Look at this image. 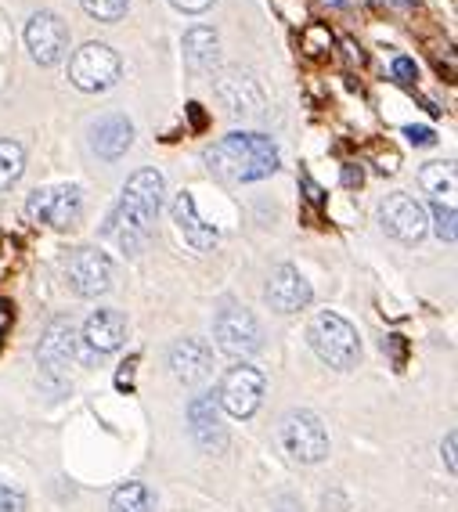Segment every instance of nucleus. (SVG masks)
Here are the masks:
<instances>
[{"mask_svg": "<svg viewBox=\"0 0 458 512\" xmlns=\"http://www.w3.org/2000/svg\"><path fill=\"white\" fill-rule=\"evenodd\" d=\"M26 47L37 65H55L69 47V29L55 11H40L26 26Z\"/></svg>", "mask_w": 458, "mask_h": 512, "instance_id": "11", "label": "nucleus"}, {"mask_svg": "<svg viewBox=\"0 0 458 512\" xmlns=\"http://www.w3.org/2000/svg\"><path fill=\"white\" fill-rule=\"evenodd\" d=\"M220 47H217V33L206 26H195L184 33V62L195 76H210L217 69Z\"/></svg>", "mask_w": 458, "mask_h": 512, "instance_id": "19", "label": "nucleus"}, {"mask_svg": "<svg viewBox=\"0 0 458 512\" xmlns=\"http://www.w3.org/2000/svg\"><path fill=\"white\" fill-rule=\"evenodd\" d=\"M282 444L296 462H321L329 455V433L314 412H289L282 422Z\"/></svg>", "mask_w": 458, "mask_h": 512, "instance_id": "7", "label": "nucleus"}, {"mask_svg": "<svg viewBox=\"0 0 458 512\" xmlns=\"http://www.w3.org/2000/svg\"><path fill=\"white\" fill-rule=\"evenodd\" d=\"M267 303H271L278 314H296L311 303V285H307V278H303L296 267L282 264L267 278Z\"/></svg>", "mask_w": 458, "mask_h": 512, "instance_id": "14", "label": "nucleus"}, {"mask_svg": "<svg viewBox=\"0 0 458 512\" xmlns=\"http://www.w3.org/2000/svg\"><path fill=\"white\" fill-rule=\"evenodd\" d=\"M455 444H458V437H455V433H448V440H444V462H448V469H451V473H458V462H455Z\"/></svg>", "mask_w": 458, "mask_h": 512, "instance_id": "30", "label": "nucleus"}, {"mask_svg": "<svg viewBox=\"0 0 458 512\" xmlns=\"http://www.w3.org/2000/svg\"><path fill=\"white\" fill-rule=\"evenodd\" d=\"M206 166L220 181H264L278 170V148L264 134H228L206 152Z\"/></svg>", "mask_w": 458, "mask_h": 512, "instance_id": "2", "label": "nucleus"}, {"mask_svg": "<svg viewBox=\"0 0 458 512\" xmlns=\"http://www.w3.org/2000/svg\"><path fill=\"white\" fill-rule=\"evenodd\" d=\"M76 357V329L69 318H58L47 325L44 339H40L37 347V361L40 368H44L47 379H55V383H62L65 375H69V361Z\"/></svg>", "mask_w": 458, "mask_h": 512, "instance_id": "10", "label": "nucleus"}, {"mask_svg": "<svg viewBox=\"0 0 458 512\" xmlns=\"http://www.w3.org/2000/svg\"><path fill=\"white\" fill-rule=\"evenodd\" d=\"M120 55L109 44H83L73 58H69V80L87 94L109 91L120 83Z\"/></svg>", "mask_w": 458, "mask_h": 512, "instance_id": "4", "label": "nucleus"}, {"mask_svg": "<svg viewBox=\"0 0 458 512\" xmlns=\"http://www.w3.org/2000/svg\"><path fill=\"white\" fill-rule=\"evenodd\" d=\"M264 401V375L253 365H235L224 379H220L217 404L235 419H249Z\"/></svg>", "mask_w": 458, "mask_h": 512, "instance_id": "6", "label": "nucleus"}, {"mask_svg": "<svg viewBox=\"0 0 458 512\" xmlns=\"http://www.w3.org/2000/svg\"><path fill=\"white\" fill-rule=\"evenodd\" d=\"M394 76H397L401 83H412L415 76H419V69H415L412 58H394Z\"/></svg>", "mask_w": 458, "mask_h": 512, "instance_id": "27", "label": "nucleus"}, {"mask_svg": "<svg viewBox=\"0 0 458 512\" xmlns=\"http://www.w3.org/2000/svg\"><path fill=\"white\" fill-rule=\"evenodd\" d=\"M404 134H408V141H412V145H433V141H437L430 127H408Z\"/></svg>", "mask_w": 458, "mask_h": 512, "instance_id": "29", "label": "nucleus"}, {"mask_svg": "<svg viewBox=\"0 0 458 512\" xmlns=\"http://www.w3.org/2000/svg\"><path fill=\"white\" fill-rule=\"evenodd\" d=\"M159 206H163V174L159 170H138L123 188V199L112 210L105 235L116 238L120 249H127V253H138L152 235V220H156Z\"/></svg>", "mask_w": 458, "mask_h": 512, "instance_id": "1", "label": "nucleus"}, {"mask_svg": "<svg viewBox=\"0 0 458 512\" xmlns=\"http://www.w3.org/2000/svg\"><path fill=\"white\" fill-rule=\"evenodd\" d=\"M65 275L76 296H101L112 285V260L101 249H76Z\"/></svg>", "mask_w": 458, "mask_h": 512, "instance_id": "12", "label": "nucleus"}, {"mask_svg": "<svg viewBox=\"0 0 458 512\" xmlns=\"http://www.w3.org/2000/svg\"><path fill=\"white\" fill-rule=\"evenodd\" d=\"M422 188L433 195V202H440L444 195L455 192V166L451 163H426L419 174Z\"/></svg>", "mask_w": 458, "mask_h": 512, "instance_id": "21", "label": "nucleus"}, {"mask_svg": "<svg viewBox=\"0 0 458 512\" xmlns=\"http://www.w3.org/2000/svg\"><path fill=\"white\" fill-rule=\"evenodd\" d=\"M213 336H217V347L231 357H249L260 350V325L242 307H224L213 321Z\"/></svg>", "mask_w": 458, "mask_h": 512, "instance_id": "8", "label": "nucleus"}, {"mask_svg": "<svg viewBox=\"0 0 458 512\" xmlns=\"http://www.w3.org/2000/svg\"><path fill=\"white\" fill-rule=\"evenodd\" d=\"M83 347L91 350V354H112V350L123 347V339H127V318L120 311H94L83 325Z\"/></svg>", "mask_w": 458, "mask_h": 512, "instance_id": "15", "label": "nucleus"}, {"mask_svg": "<svg viewBox=\"0 0 458 512\" xmlns=\"http://www.w3.org/2000/svg\"><path fill=\"white\" fill-rule=\"evenodd\" d=\"M83 213V199L76 184H55V188H37L26 202V217L33 224H47V228H73Z\"/></svg>", "mask_w": 458, "mask_h": 512, "instance_id": "5", "label": "nucleus"}, {"mask_svg": "<svg viewBox=\"0 0 458 512\" xmlns=\"http://www.w3.org/2000/svg\"><path fill=\"white\" fill-rule=\"evenodd\" d=\"M433 220H437V235L444 242H455V206H444V202H433Z\"/></svg>", "mask_w": 458, "mask_h": 512, "instance_id": "25", "label": "nucleus"}, {"mask_svg": "<svg viewBox=\"0 0 458 512\" xmlns=\"http://www.w3.org/2000/svg\"><path fill=\"white\" fill-rule=\"evenodd\" d=\"M397 4H408V0H397Z\"/></svg>", "mask_w": 458, "mask_h": 512, "instance_id": "32", "label": "nucleus"}, {"mask_svg": "<svg viewBox=\"0 0 458 512\" xmlns=\"http://www.w3.org/2000/svg\"><path fill=\"white\" fill-rule=\"evenodd\" d=\"M0 512H26V494L19 487L0 484Z\"/></svg>", "mask_w": 458, "mask_h": 512, "instance_id": "26", "label": "nucleus"}, {"mask_svg": "<svg viewBox=\"0 0 458 512\" xmlns=\"http://www.w3.org/2000/svg\"><path fill=\"white\" fill-rule=\"evenodd\" d=\"M217 94L228 105V112H235V116H257L264 109V91L246 73H224L217 80Z\"/></svg>", "mask_w": 458, "mask_h": 512, "instance_id": "16", "label": "nucleus"}, {"mask_svg": "<svg viewBox=\"0 0 458 512\" xmlns=\"http://www.w3.org/2000/svg\"><path fill=\"white\" fill-rule=\"evenodd\" d=\"M174 220H177V228H181V235L192 242L195 249H213L217 246V228H210V224H202V217L195 213V199L188 192H181L174 199Z\"/></svg>", "mask_w": 458, "mask_h": 512, "instance_id": "20", "label": "nucleus"}, {"mask_svg": "<svg viewBox=\"0 0 458 512\" xmlns=\"http://www.w3.org/2000/svg\"><path fill=\"white\" fill-rule=\"evenodd\" d=\"M188 430H192L195 444L202 451H224L228 444V430L220 422V404L213 394H199L188 404Z\"/></svg>", "mask_w": 458, "mask_h": 512, "instance_id": "13", "label": "nucleus"}, {"mask_svg": "<svg viewBox=\"0 0 458 512\" xmlns=\"http://www.w3.org/2000/svg\"><path fill=\"white\" fill-rule=\"evenodd\" d=\"M210 368H213V357L202 339H181V343H174V350H170V372H174L181 383H188V386L202 383V379L210 375Z\"/></svg>", "mask_w": 458, "mask_h": 512, "instance_id": "17", "label": "nucleus"}, {"mask_svg": "<svg viewBox=\"0 0 458 512\" xmlns=\"http://www.w3.org/2000/svg\"><path fill=\"white\" fill-rule=\"evenodd\" d=\"M130 141H134V127H130V119H123V116H105L101 123H94V130H91V148L101 159H109V163L127 152Z\"/></svg>", "mask_w": 458, "mask_h": 512, "instance_id": "18", "label": "nucleus"}, {"mask_svg": "<svg viewBox=\"0 0 458 512\" xmlns=\"http://www.w3.org/2000/svg\"><path fill=\"white\" fill-rule=\"evenodd\" d=\"M26 170V152L19 141H0V192H8Z\"/></svg>", "mask_w": 458, "mask_h": 512, "instance_id": "23", "label": "nucleus"}, {"mask_svg": "<svg viewBox=\"0 0 458 512\" xmlns=\"http://www.w3.org/2000/svg\"><path fill=\"white\" fill-rule=\"evenodd\" d=\"M156 498L145 484H123L120 491L112 494V512H152Z\"/></svg>", "mask_w": 458, "mask_h": 512, "instance_id": "22", "label": "nucleus"}, {"mask_svg": "<svg viewBox=\"0 0 458 512\" xmlns=\"http://www.w3.org/2000/svg\"><path fill=\"white\" fill-rule=\"evenodd\" d=\"M80 4H83V11L98 22H120L130 8V0H80Z\"/></svg>", "mask_w": 458, "mask_h": 512, "instance_id": "24", "label": "nucleus"}, {"mask_svg": "<svg viewBox=\"0 0 458 512\" xmlns=\"http://www.w3.org/2000/svg\"><path fill=\"white\" fill-rule=\"evenodd\" d=\"M379 220H383V228L404 242V246H415L422 242V235L430 231V220H426V210H422L419 202L412 195H390V199L379 206Z\"/></svg>", "mask_w": 458, "mask_h": 512, "instance_id": "9", "label": "nucleus"}, {"mask_svg": "<svg viewBox=\"0 0 458 512\" xmlns=\"http://www.w3.org/2000/svg\"><path fill=\"white\" fill-rule=\"evenodd\" d=\"M361 181H365L361 166H347V170H343V184H347V188H361Z\"/></svg>", "mask_w": 458, "mask_h": 512, "instance_id": "31", "label": "nucleus"}, {"mask_svg": "<svg viewBox=\"0 0 458 512\" xmlns=\"http://www.w3.org/2000/svg\"><path fill=\"white\" fill-rule=\"evenodd\" d=\"M177 11H188V15H199V11H206V8H213L217 0H170Z\"/></svg>", "mask_w": 458, "mask_h": 512, "instance_id": "28", "label": "nucleus"}, {"mask_svg": "<svg viewBox=\"0 0 458 512\" xmlns=\"http://www.w3.org/2000/svg\"><path fill=\"white\" fill-rule=\"evenodd\" d=\"M307 339H311L314 354L332 368H354L361 361V339L358 329L350 325L347 318H339V314L325 311L311 321V329H307Z\"/></svg>", "mask_w": 458, "mask_h": 512, "instance_id": "3", "label": "nucleus"}]
</instances>
